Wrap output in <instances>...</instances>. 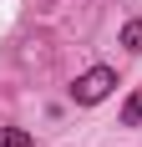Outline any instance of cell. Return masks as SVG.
<instances>
[{
	"instance_id": "2",
	"label": "cell",
	"mask_w": 142,
	"mask_h": 147,
	"mask_svg": "<svg viewBox=\"0 0 142 147\" xmlns=\"http://www.w3.org/2000/svg\"><path fill=\"white\" fill-rule=\"evenodd\" d=\"M117 41L127 46L132 56H142V20H127V26H122V36H117Z\"/></svg>"
},
{
	"instance_id": "3",
	"label": "cell",
	"mask_w": 142,
	"mask_h": 147,
	"mask_svg": "<svg viewBox=\"0 0 142 147\" xmlns=\"http://www.w3.org/2000/svg\"><path fill=\"white\" fill-rule=\"evenodd\" d=\"M122 127H142V91H132L122 102Z\"/></svg>"
},
{
	"instance_id": "4",
	"label": "cell",
	"mask_w": 142,
	"mask_h": 147,
	"mask_svg": "<svg viewBox=\"0 0 142 147\" xmlns=\"http://www.w3.org/2000/svg\"><path fill=\"white\" fill-rule=\"evenodd\" d=\"M36 137L26 132V127H0V147H30Z\"/></svg>"
},
{
	"instance_id": "1",
	"label": "cell",
	"mask_w": 142,
	"mask_h": 147,
	"mask_svg": "<svg viewBox=\"0 0 142 147\" xmlns=\"http://www.w3.org/2000/svg\"><path fill=\"white\" fill-rule=\"evenodd\" d=\"M117 91V71L112 66H86L76 81H71V102L76 107H97V102H107Z\"/></svg>"
}]
</instances>
